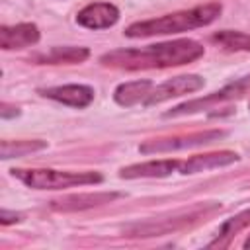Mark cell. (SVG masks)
Instances as JSON below:
<instances>
[{
    "label": "cell",
    "mask_w": 250,
    "mask_h": 250,
    "mask_svg": "<svg viewBox=\"0 0 250 250\" xmlns=\"http://www.w3.org/2000/svg\"><path fill=\"white\" fill-rule=\"evenodd\" d=\"M203 55V45L193 39H176L137 49H115L100 57L104 66L123 70H146V68H168L197 61Z\"/></svg>",
    "instance_id": "6da1fadb"
},
{
    "label": "cell",
    "mask_w": 250,
    "mask_h": 250,
    "mask_svg": "<svg viewBox=\"0 0 250 250\" xmlns=\"http://www.w3.org/2000/svg\"><path fill=\"white\" fill-rule=\"evenodd\" d=\"M221 14L219 2H209L203 6H195L191 10H182L176 14H166L154 20H145L131 23L125 29L127 37H150V35H168V33H182L197 27H205L215 21Z\"/></svg>",
    "instance_id": "7a4b0ae2"
},
{
    "label": "cell",
    "mask_w": 250,
    "mask_h": 250,
    "mask_svg": "<svg viewBox=\"0 0 250 250\" xmlns=\"http://www.w3.org/2000/svg\"><path fill=\"white\" fill-rule=\"evenodd\" d=\"M219 209H221L219 203L197 205V207H191L189 211H180V213H174V215H168V217L148 219V221H143V223L127 225L123 229V232H125V236H137V238L172 234V232H178L182 229H188V227H193V225L205 221L207 217H211Z\"/></svg>",
    "instance_id": "3957f363"
},
{
    "label": "cell",
    "mask_w": 250,
    "mask_h": 250,
    "mask_svg": "<svg viewBox=\"0 0 250 250\" xmlns=\"http://www.w3.org/2000/svg\"><path fill=\"white\" fill-rule=\"evenodd\" d=\"M12 176L33 189H64L72 186H88L102 182V176L98 172H62L49 168H14Z\"/></svg>",
    "instance_id": "277c9868"
},
{
    "label": "cell",
    "mask_w": 250,
    "mask_h": 250,
    "mask_svg": "<svg viewBox=\"0 0 250 250\" xmlns=\"http://www.w3.org/2000/svg\"><path fill=\"white\" fill-rule=\"evenodd\" d=\"M227 137V131L221 129H209V131H197L189 135H178V137H166V139H152L141 145L143 154L150 152H174V150H184V148H193V146H203L209 143H215L219 139Z\"/></svg>",
    "instance_id": "5b68a950"
},
{
    "label": "cell",
    "mask_w": 250,
    "mask_h": 250,
    "mask_svg": "<svg viewBox=\"0 0 250 250\" xmlns=\"http://www.w3.org/2000/svg\"><path fill=\"white\" fill-rule=\"evenodd\" d=\"M250 90V74L248 76H242L234 82H230L229 86L205 96V98H195V100H189V102H184L176 107H172L170 111L164 113V117H178V115H188V113H195V111H203L211 105H217L221 102H227V100H234V98H240L242 94H246Z\"/></svg>",
    "instance_id": "8992f818"
},
{
    "label": "cell",
    "mask_w": 250,
    "mask_h": 250,
    "mask_svg": "<svg viewBox=\"0 0 250 250\" xmlns=\"http://www.w3.org/2000/svg\"><path fill=\"white\" fill-rule=\"evenodd\" d=\"M199 88H203V78L197 74H182L176 78H168L166 82L152 88L145 105H154V104H160V102H166V100H172L178 96L193 94Z\"/></svg>",
    "instance_id": "52a82bcc"
},
{
    "label": "cell",
    "mask_w": 250,
    "mask_h": 250,
    "mask_svg": "<svg viewBox=\"0 0 250 250\" xmlns=\"http://www.w3.org/2000/svg\"><path fill=\"white\" fill-rule=\"evenodd\" d=\"M119 20V10L109 2H94L76 14V21L88 29H105L115 25Z\"/></svg>",
    "instance_id": "ba28073f"
},
{
    "label": "cell",
    "mask_w": 250,
    "mask_h": 250,
    "mask_svg": "<svg viewBox=\"0 0 250 250\" xmlns=\"http://www.w3.org/2000/svg\"><path fill=\"white\" fill-rule=\"evenodd\" d=\"M41 96L57 100L64 105L70 107H86L92 104L94 100V88L86 86V84H64V86H53V88H45L39 90Z\"/></svg>",
    "instance_id": "9c48e42d"
},
{
    "label": "cell",
    "mask_w": 250,
    "mask_h": 250,
    "mask_svg": "<svg viewBox=\"0 0 250 250\" xmlns=\"http://www.w3.org/2000/svg\"><path fill=\"white\" fill-rule=\"evenodd\" d=\"M238 154L232 150H219V152H207V154H195L188 160L180 162V172L182 174H197V172H207L213 168H223L232 162H238Z\"/></svg>",
    "instance_id": "30bf717a"
},
{
    "label": "cell",
    "mask_w": 250,
    "mask_h": 250,
    "mask_svg": "<svg viewBox=\"0 0 250 250\" xmlns=\"http://www.w3.org/2000/svg\"><path fill=\"white\" fill-rule=\"evenodd\" d=\"M37 41H39V29L35 23H18V25L0 27V47L4 51L29 47L35 45Z\"/></svg>",
    "instance_id": "8fae6325"
},
{
    "label": "cell",
    "mask_w": 250,
    "mask_h": 250,
    "mask_svg": "<svg viewBox=\"0 0 250 250\" xmlns=\"http://www.w3.org/2000/svg\"><path fill=\"white\" fill-rule=\"evenodd\" d=\"M180 162L182 160H172V158H164V160H148V162H141V164H131L127 168L119 170L121 178H164L170 176L172 172H180Z\"/></svg>",
    "instance_id": "7c38bea8"
},
{
    "label": "cell",
    "mask_w": 250,
    "mask_h": 250,
    "mask_svg": "<svg viewBox=\"0 0 250 250\" xmlns=\"http://www.w3.org/2000/svg\"><path fill=\"white\" fill-rule=\"evenodd\" d=\"M119 193L113 191H98V193H78V195H66L61 199H55L51 203L53 209L57 211H82V209H90L102 203H109L113 199H117Z\"/></svg>",
    "instance_id": "4fadbf2b"
},
{
    "label": "cell",
    "mask_w": 250,
    "mask_h": 250,
    "mask_svg": "<svg viewBox=\"0 0 250 250\" xmlns=\"http://www.w3.org/2000/svg\"><path fill=\"white\" fill-rule=\"evenodd\" d=\"M90 57L86 47H53L47 53H37L31 59L37 64H78Z\"/></svg>",
    "instance_id": "5bb4252c"
},
{
    "label": "cell",
    "mask_w": 250,
    "mask_h": 250,
    "mask_svg": "<svg viewBox=\"0 0 250 250\" xmlns=\"http://www.w3.org/2000/svg\"><path fill=\"white\" fill-rule=\"evenodd\" d=\"M152 82L150 80H135V82H125V84H119L113 92V100L119 104V105H125V107H131V105H137V104H143L146 102L148 94L152 92Z\"/></svg>",
    "instance_id": "9a60e30c"
},
{
    "label": "cell",
    "mask_w": 250,
    "mask_h": 250,
    "mask_svg": "<svg viewBox=\"0 0 250 250\" xmlns=\"http://www.w3.org/2000/svg\"><path fill=\"white\" fill-rule=\"evenodd\" d=\"M248 225H250V209H246V211H242V213H238V215L227 219V221L221 225L217 236H215L207 246H209V248H227V246L230 244L232 236H236V234H238L242 229H246Z\"/></svg>",
    "instance_id": "2e32d148"
},
{
    "label": "cell",
    "mask_w": 250,
    "mask_h": 250,
    "mask_svg": "<svg viewBox=\"0 0 250 250\" xmlns=\"http://www.w3.org/2000/svg\"><path fill=\"white\" fill-rule=\"evenodd\" d=\"M211 41L223 47L225 51H250V35L242 31H230L223 29L211 35Z\"/></svg>",
    "instance_id": "e0dca14e"
},
{
    "label": "cell",
    "mask_w": 250,
    "mask_h": 250,
    "mask_svg": "<svg viewBox=\"0 0 250 250\" xmlns=\"http://www.w3.org/2000/svg\"><path fill=\"white\" fill-rule=\"evenodd\" d=\"M45 146H47L45 141H2V158L8 160V158L25 156V154L41 150Z\"/></svg>",
    "instance_id": "ac0fdd59"
},
{
    "label": "cell",
    "mask_w": 250,
    "mask_h": 250,
    "mask_svg": "<svg viewBox=\"0 0 250 250\" xmlns=\"http://www.w3.org/2000/svg\"><path fill=\"white\" fill-rule=\"evenodd\" d=\"M18 221H21V215L20 213L8 211V209H2L0 211V223L2 225H12V223H18Z\"/></svg>",
    "instance_id": "d6986e66"
},
{
    "label": "cell",
    "mask_w": 250,
    "mask_h": 250,
    "mask_svg": "<svg viewBox=\"0 0 250 250\" xmlns=\"http://www.w3.org/2000/svg\"><path fill=\"white\" fill-rule=\"evenodd\" d=\"M0 115H2V119H10V117L20 115V109H18V107H12V105H8V104H2Z\"/></svg>",
    "instance_id": "ffe728a7"
},
{
    "label": "cell",
    "mask_w": 250,
    "mask_h": 250,
    "mask_svg": "<svg viewBox=\"0 0 250 250\" xmlns=\"http://www.w3.org/2000/svg\"><path fill=\"white\" fill-rule=\"evenodd\" d=\"M244 248H250V236L246 238V242H244Z\"/></svg>",
    "instance_id": "44dd1931"
},
{
    "label": "cell",
    "mask_w": 250,
    "mask_h": 250,
    "mask_svg": "<svg viewBox=\"0 0 250 250\" xmlns=\"http://www.w3.org/2000/svg\"><path fill=\"white\" fill-rule=\"evenodd\" d=\"M248 107H250V104H248Z\"/></svg>",
    "instance_id": "7402d4cb"
}]
</instances>
